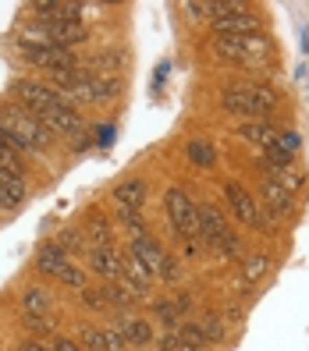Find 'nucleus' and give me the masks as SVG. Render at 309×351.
Returning a JSON list of instances; mask_svg holds the SVG:
<instances>
[{
    "label": "nucleus",
    "instance_id": "f257e3e1",
    "mask_svg": "<svg viewBox=\"0 0 309 351\" xmlns=\"http://www.w3.org/2000/svg\"><path fill=\"white\" fill-rule=\"evenodd\" d=\"M0 125H4V132L14 142L18 153H47L57 138L43 121L36 114H29L25 107H18V103H4L0 107Z\"/></svg>",
    "mask_w": 309,
    "mask_h": 351
},
{
    "label": "nucleus",
    "instance_id": "f03ea898",
    "mask_svg": "<svg viewBox=\"0 0 309 351\" xmlns=\"http://www.w3.org/2000/svg\"><path fill=\"white\" fill-rule=\"evenodd\" d=\"M220 107L242 121H266L277 107V93L271 86H231L220 93Z\"/></svg>",
    "mask_w": 309,
    "mask_h": 351
},
{
    "label": "nucleus",
    "instance_id": "7ed1b4c3",
    "mask_svg": "<svg viewBox=\"0 0 309 351\" xmlns=\"http://www.w3.org/2000/svg\"><path fill=\"white\" fill-rule=\"evenodd\" d=\"M214 53L242 68H263L271 60L274 47L266 36H214Z\"/></svg>",
    "mask_w": 309,
    "mask_h": 351
},
{
    "label": "nucleus",
    "instance_id": "20e7f679",
    "mask_svg": "<svg viewBox=\"0 0 309 351\" xmlns=\"http://www.w3.org/2000/svg\"><path fill=\"white\" fill-rule=\"evenodd\" d=\"M163 210H168L171 223L178 227L181 238H189V252H203V220H199V210L196 202L185 195L181 189H168V195H163Z\"/></svg>",
    "mask_w": 309,
    "mask_h": 351
},
{
    "label": "nucleus",
    "instance_id": "39448f33",
    "mask_svg": "<svg viewBox=\"0 0 309 351\" xmlns=\"http://www.w3.org/2000/svg\"><path fill=\"white\" fill-rule=\"evenodd\" d=\"M214 36H263V18L242 0H220L214 18Z\"/></svg>",
    "mask_w": 309,
    "mask_h": 351
},
{
    "label": "nucleus",
    "instance_id": "423d86ee",
    "mask_svg": "<svg viewBox=\"0 0 309 351\" xmlns=\"http://www.w3.org/2000/svg\"><path fill=\"white\" fill-rule=\"evenodd\" d=\"M11 96L22 99V107L29 114H36L39 121H43L47 114H54V110H60V107H68L54 86H43V82H32V78H14L11 82Z\"/></svg>",
    "mask_w": 309,
    "mask_h": 351
},
{
    "label": "nucleus",
    "instance_id": "0eeeda50",
    "mask_svg": "<svg viewBox=\"0 0 309 351\" xmlns=\"http://www.w3.org/2000/svg\"><path fill=\"white\" fill-rule=\"evenodd\" d=\"M199 220H203V241L206 245H214V249L220 252V256H238V249H242V241H238V234L228 227V220H224V213L217 210V206H199Z\"/></svg>",
    "mask_w": 309,
    "mask_h": 351
},
{
    "label": "nucleus",
    "instance_id": "6e6552de",
    "mask_svg": "<svg viewBox=\"0 0 309 351\" xmlns=\"http://www.w3.org/2000/svg\"><path fill=\"white\" fill-rule=\"evenodd\" d=\"M18 50H22V57L29 60V64L43 68L50 75H65V71H75L78 60L71 50L65 47H54V43H18Z\"/></svg>",
    "mask_w": 309,
    "mask_h": 351
},
{
    "label": "nucleus",
    "instance_id": "1a4fd4ad",
    "mask_svg": "<svg viewBox=\"0 0 309 351\" xmlns=\"http://www.w3.org/2000/svg\"><path fill=\"white\" fill-rule=\"evenodd\" d=\"M224 199H228V210L249 227H263V231H271V223H266V217L260 213V202L253 199V192L245 189L242 181H224Z\"/></svg>",
    "mask_w": 309,
    "mask_h": 351
},
{
    "label": "nucleus",
    "instance_id": "9d476101",
    "mask_svg": "<svg viewBox=\"0 0 309 351\" xmlns=\"http://www.w3.org/2000/svg\"><path fill=\"white\" fill-rule=\"evenodd\" d=\"M142 202H146V181H142V178H128V181H121L114 189V210H117V217L139 213Z\"/></svg>",
    "mask_w": 309,
    "mask_h": 351
},
{
    "label": "nucleus",
    "instance_id": "9b49d317",
    "mask_svg": "<svg viewBox=\"0 0 309 351\" xmlns=\"http://www.w3.org/2000/svg\"><path fill=\"white\" fill-rule=\"evenodd\" d=\"M43 32H47V43L65 47V50H71L75 43H86V25L82 22H60V18H50V22H43Z\"/></svg>",
    "mask_w": 309,
    "mask_h": 351
},
{
    "label": "nucleus",
    "instance_id": "f8f14e48",
    "mask_svg": "<svg viewBox=\"0 0 309 351\" xmlns=\"http://www.w3.org/2000/svg\"><path fill=\"white\" fill-rule=\"evenodd\" d=\"M89 266H93V274H100L103 280H125V256H121L117 249H93L89 256Z\"/></svg>",
    "mask_w": 309,
    "mask_h": 351
},
{
    "label": "nucleus",
    "instance_id": "ddd939ff",
    "mask_svg": "<svg viewBox=\"0 0 309 351\" xmlns=\"http://www.w3.org/2000/svg\"><path fill=\"white\" fill-rule=\"evenodd\" d=\"M238 135H242L245 142H256L260 149H274L277 142H281V128L274 125L271 117H266V121H242Z\"/></svg>",
    "mask_w": 309,
    "mask_h": 351
},
{
    "label": "nucleus",
    "instance_id": "4468645a",
    "mask_svg": "<svg viewBox=\"0 0 309 351\" xmlns=\"http://www.w3.org/2000/svg\"><path fill=\"white\" fill-rule=\"evenodd\" d=\"M132 256H139L142 263H146V270L153 274V277H160V270H163V263H168V256H163V249L150 238V234H139V238H132Z\"/></svg>",
    "mask_w": 309,
    "mask_h": 351
},
{
    "label": "nucleus",
    "instance_id": "2eb2a0df",
    "mask_svg": "<svg viewBox=\"0 0 309 351\" xmlns=\"http://www.w3.org/2000/svg\"><path fill=\"white\" fill-rule=\"evenodd\" d=\"M86 238L93 241V249H114V227H111L107 213L89 210V220H86Z\"/></svg>",
    "mask_w": 309,
    "mask_h": 351
},
{
    "label": "nucleus",
    "instance_id": "dca6fc26",
    "mask_svg": "<svg viewBox=\"0 0 309 351\" xmlns=\"http://www.w3.org/2000/svg\"><path fill=\"white\" fill-rule=\"evenodd\" d=\"M260 195H263V202H266V210H271V217H288L292 213V192H284L281 184H274V181H263L260 184Z\"/></svg>",
    "mask_w": 309,
    "mask_h": 351
},
{
    "label": "nucleus",
    "instance_id": "f3484780",
    "mask_svg": "<svg viewBox=\"0 0 309 351\" xmlns=\"http://www.w3.org/2000/svg\"><path fill=\"white\" fill-rule=\"evenodd\" d=\"M60 266H68V252L60 249L57 241H47L43 249L36 252V270H39V274H47V277H54Z\"/></svg>",
    "mask_w": 309,
    "mask_h": 351
},
{
    "label": "nucleus",
    "instance_id": "a211bd4d",
    "mask_svg": "<svg viewBox=\"0 0 309 351\" xmlns=\"http://www.w3.org/2000/svg\"><path fill=\"white\" fill-rule=\"evenodd\" d=\"M50 305H54V298H50L47 287H29V291L22 295V313L29 319H47Z\"/></svg>",
    "mask_w": 309,
    "mask_h": 351
},
{
    "label": "nucleus",
    "instance_id": "6ab92c4d",
    "mask_svg": "<svg viewBox=\"0 0 309 351\" xmlns=\"http://www.w3.org/2000/svg\"><path fill=\"white\" fill-rule=\"evenodd\" d=\"M25 202V181L0 171V210H18Z\"/></svg>",
    "mask_w": 309,
    "mask_h": 351
},
{
    "label": "nucleus",
    "instance_id": "aec40b11",
    "mask_svg": "<svg viewBox=\"0 0 309 351\" xmlns=\"http://www.w3.org/2000/svg\"><path fill=\"white\" fill-rule=\"evenodd\" d=\"M117 326H121V334H125L128 344H150L153 341V326H150V319H142V316H125Z\"/></svg>",
    "mask_w": 309,
    "mask_h": 351
},
{
    "label": "nucleus",
    "instance_id": "412c9836",
    "mask_svg": "<svg viewBox=\"0 0 309 351\" xmlns=\"http://www.w3.org/2000/svg\"><path fill=\"white\" fill-rule=\"evenodd\" d=\"M185 156H189V163H196V167H214L217 163V149H214V142H206V138L185 142Z\"/></svg>",
    "mask_w": 309,
    "mask_h": 351
},
{
    "label": "nucleus",
    "instance_id": "4be33fe9",
    "mask_svg": "<svg viewBox=\"0 0 309 351\" xmlns=\"http://www.w3.org/2000/svg\"><path fill=\"white\" fill-rule=\"evenodd\" d=\"M125 280L132 284V287H139L142 295L150 291V284H153V274L146 270V263H142L139 256H125Z\"/></svg>",
    "mask_w": 309,
    "mask_h": 351
},
{
    "label": "nucleus",
    "instance_id": "5701e85b",
    "mask_svg": "<svg viewBox=\"0 0 309 351\" xmlns=\"http://www.w3.org/2000/svg\"><path fill=\"white\" fill-rule=\"evenodd\" d=\"M189 308V295H178V298H171V302H157L153 305V313H157V319L163 323V326H178V316Z\"/></svg>",
    "mask_w": 309,
    "mask_h": 351
},
{
    "label": "nucleus",
    "instance_id": "b1692460",
    "mask_svg": "<svg viewBox=\"0 0 309 351\" xmlns=\"http://www.w3.org/2000/svg\"><path fill=\"white\" fill-rule=\"evenodd\" d=\"M263 167H271V171L295 167V153H288V149H281V146H274V149H263Z\"/></svg>",
    "mask_w": 309,
    "mask_h": 351
},
{
    "label": "nucleus",
    "instance_id": "393cba45",
    "mask_svg": "<svg viewBox=\"0 0 309 351\" xmlns=\"http://www.w3.org/2000/svg\"><path fill=\"white\" fill-rule=\"evenodd\" d=\"M266 270H271V259H266V256H249V259H245V270H242V280L256 284V280L266 277Z\"/></svg>",
    "mask_w": 309,
    "mask_h": 351
},
{
    "label": "nucleus",
    "instance_id": "a878e982",
    "mask_svg": "<svg viewBox=\"0 0 309 351\" xmlns=\"http://www.w3.org/2000/svg\"><path fill=\"white\" fill-rule=\"evenodd\" d=\"M78 341L86 351H107V337H103V326H78Z\"/></svg>",
    "mask_w": 309,
    "mask_h": 351
},
{
    "label": "nucleus",
    "instance_id": "bb28decb",
    "mask_svg": "<svg viewBox=\"0 0 309 351\" xmlns=\"http://www.w3.org/2000/svg\"><path fill=\"white\" fill-rule=\"evenodd\" d=\"M60 284H68V287H78V291H86V287H89V277H86V270H78V266H60V270L54 274Z\"/></svg>",
    "mask_w": 309,
    "mask_h": 351
},
{
    "label": "nucleus",
    "instance_id": "cd10ccee",
    "mask_svg": "<svg viewBox=\"0 0 309 351\" xmlns=\"http://www.w3.org/2000/svg\"><path fill=\"white\" fill-rule=\"evenodd\" d=\"M185 11H189L192 18H217L220 14V0H189Z\"/></svg>",
    "mask_w": 309,
    "mask_h": 351
},
{
    "label": "nucleus",
    "instance_id": "c85d7f7f",
    "mask_svg": "<svg viewBox=\"0 0 309 351\" xmlns=\"http://www.w3.org/2000/svg\"><path fill=\"white\" fill-rule=\"evenodd\" d=\"M178 334H181V344H192V348H203L206 344L203 323H178Z\"/></svg>",
    "mask_w": 309,
    "mask_h": 351
},
{
    "label": "nucleus",
    "instance_id": "c756f323",
    "mask_svg": "<svg viewBox=\"0 0 309 351\" xmlns=\"http://www.w3.org/2000/svg\"><path fill=\"white\" fill-rule=\"evenodd\" d=\"M203 334H206V341H224V334H228V319H224V316H210L203 323Z\"/></svg>",
    "mask_w": 309,
    "mask_h": 351
},
{
    "label": "nucleus",
    "instance_id": "7c9ffc66",
    "mask_svg": "<svg viewBox=\"0 0 309 351\" xmlns=\"http://www.w3.org/2000/svg\"><path fill=\"white\" fill-rule=\"evenodd\" d=\"M82 238H86V234H82L78 227H65V231H60V238H57V245H60L65 252H75V249H82Z\"/></svg>",
    "mask_w": 309,
    "mask_h": 351
},
{
    "label": "nucleus",
    "instance_id": "2f4dec72",
    "mask_svg": "<svg viewBox=\"0 0 309 351\" xmlns=\"http://www.w3.org/2000/svg\"><path fill=\"white\" fill-rule=\"evenodd\" d=\"M103 337H107V351H128V341L121 334V326H103Z\"/></svg>",
    "mask_w": 309,
    "mask_h": 351
},
{
    "label": "nucleus",
    "instance_id": "473e14b6",
    "mask_svg": "<svg viewBox=\"0 0 309 351\" xmlns=\"http://www.w3.org/2000/svg\"><path fill=\"white\" fill-rule=\"evenodd\" d=\"M82 305L93 308V313H96V308H107V295H103V291H93V287H86V291H82Z\"/></svg>",
    "mask_w": 309,
    "mask_h": 351
},
{
    "label": "nucleus",
    "instance_id": "72a5a7b5",
    "mask_svg": "<svg viewBox=\"0 0 309 351\" xmlns=\"http://www.w3.org/2000/svg\"><path fill=\"white\" fill-rule=\"evenodd\" d=\"M160 280H168V284H178V280H181V266H178L174 259H168V263H163V270H160Z\"/></svg>",
    "mask_w": 309,
    "mask_h": 351
},
{
    "label": "nucleus",
    "instance_id": "f704fd0d",
    "mask_svg": "<svg viewBox=\"0 0 309 351\" xmlns=\"http://www.w3.org/2000/svg\"><path fill=\"white\" fill-rule=\"evenodd\" d=\"M25 330H29V334H54V326L47 323V319H29L25 316V323H22Z\"/></svg>",
    "mask_w": 309,
    "mask_h": 351
},
{
    "label": "nucleus",
    "instance_id": "c9c22d12",
    "mask_svg": "<svg viewBox=\"0 0 309 351\" xmlns=\"http://www.w3.org/2000/svg\"><path fill=\"white\" fill-rule=\"evenodd\" d=\"M54 351H86V348L71 337H54Z\"/></svg>",
    "mask_w": 309,
    "mask_h": 351
},
{
    "label": "nucleus",
    "instance_id": "e433bc0d",
    "mask_svg": "<svg viewBox=\"0 0 309 351\" xmlns=\"http://www.w3.org/2000/svg\"><path fill=\"white\" fill-rule=\"evenodd\" d=\"M281 149H288V153H295L299 149V135L295 132H281V142H277Z\"/></svg>",
    "mask_w": 309,
    "mask_h": 351
},
{
    "label": "nucleus",
    "instance_id": "4c0bfd02",
    "mask_svg": "<svg viewBox=\"0 0 309 351\" xmlns=\"http://www.w3.org/2000/svg\"><path fill=\"white\" fill-rule=\"evenodd\" d=\"M4 149H14V142L8 138V132H4V125H0V153H4ZM18 153V149H14Z\"/></svg>",
    "mask_w": 309,
    "mask_h": 351
},
{
    "label": "nucleus",
    "instance_id": "58836bf2",
    "mask_svg": "<svg viewBox=\"0 0 309 351\" xmlns=\"http://www.w3.org/2000/svg\"><path fill=\"white\" fill-rule=\"evenodd\" d=\"M22 351H54V348H47V344H39V341H25V344H22Z\"/></svg>",
    "mask_w": 309,
    "mask_h": 351
},
{
    "label": "nucleus",
    "instance_id": "ea45409f",
    "mask_svg": "<svg viewBox=\"0 0 309 351\" xmlns=\"http://www.w3.org/2000/svg\"><path fill=\"white\" fill-rule=\"evenodd\" d=\"M174 351H199V348H192V344H178Z\"/></svg>",
    "mask_w": 309,
    "mask_h": 351
}]
</instances>
